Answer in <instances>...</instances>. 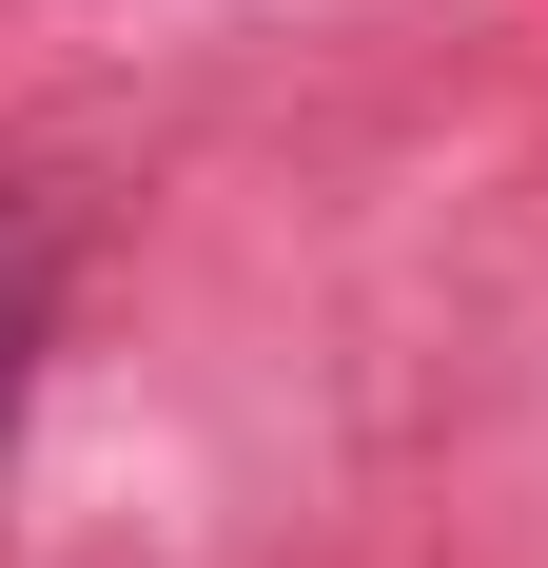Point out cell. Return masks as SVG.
I'll return each mask as SVG.
<instances>
[{"instance_id": "cell-1", "label": "cell", "mask_w": 548, "mask_h": 568, "mask_svg": "<svg viewBox=\"0 0 548 568\" xmlns=\"http://www.w3.org/2000/svg\"><path fill=\"white\" fill-rule=\"evenodd\" d=\"M40 334H59V216L0 196V452H20V393H40Z\"/></svg>"}]
</instances>
